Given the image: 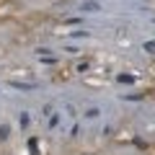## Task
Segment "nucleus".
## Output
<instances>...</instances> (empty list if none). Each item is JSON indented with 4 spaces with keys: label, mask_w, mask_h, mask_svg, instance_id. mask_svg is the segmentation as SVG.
<instances>
[{
    "label": "nucleus",
    "mask_w": 155,
    "mask_h": 155,
    "mask_svg": "<svg viewBox=\"0 0 155 155\" xmlns=\"http://www.w3.org/2000/svg\"><path fill=\"white\" fill-rule=\"evenodd\" d=\"M11 88L16 91H36L39 83H26V80H11Z\"/></svg>",
    "instance_id": "nucleus-1"
},
{
    "label": "nucleus",
    "mask_w": 155,
    "mask_h": 155,
    "mask_svg": "<svg viewBox=\"0 0 155 155\" xmlns=\"http://www.w3.org/2000/svg\"><path fill=\"white\" fill-rule=\"evenodd\" d=\"M80 11H88V13H93V11H101V5L96 3V0H85L83 5H80Z\"/></svg>",
    "instance_id": "nucleus-2"
},
{
    "label": "nucleus",
    "mask_w": 155,
    "mask_h": 155,
    "mask_svg": "<svg viewBox=\"0 0 155 155\" xmlns=\"http://www.w3.org/2000/svg\"><path fill=\"white\" fill-rule=\"evenodd\" d=\"M98 114H101V109H96V106H93V109L85 111V119H98Z\"/></svg>",
    "instance_id": "nucleus-3"
},
{
    "label": "nucleus",
    "mask_w": 155,
    "mask_h": 155,
    "mask_svg": "<svg viewBox=\"0 0 155 155\" xmlns=\"http://www.w3.org/2000/svg\"><path fill=\"white\" fill-rule=\"evenodd\" d=\"M8 134H11V129H8V124H0V140H8Z\"/></svg>",
    "instance_id": "nucleus-4"
},
{
    "label": "nucleus",
    "mask_w": 155,
    "mask_h": 155,
    "mask_svg": "<svg viewBox=\"0 0 155 155\" xmlns=\"http://www.w3.org/2000/svg\"><path fill=\"white\" fill-rule=\"evenodd\" d=\"M116 80H119V83H134L132 75H116Z\"/></svg>",
    "instance_id": "nucleus-5"
},
{
    "label": "nucleus",
    "mask_w": 155,
    "mask_h": 155,
    "mask_svg": "<svg viewBox=\"0 0 155 155\" xmlns=\"http://www.w3.org/2000/svg\"><path fill=\"white\" fill-rule=\"evenodd\" d=\"M18 122H21V127H26L28 124V114H18Z\"/></svg>",
    "instance_id": "nucleus-6"
},
{
    "label": "nucleus",
    "mask_w": 155,
    "mask_h": 155,
    "mask_svg": "<svg viewBox=\"0 0 155 155\" xmlns=\"http://www.w3.org/2000/svg\"><path fill=\"white\" fill-rule=\"evenodd\" d=\"M145 52H153L155 54V41H145Z\"/></svg>",
    "instance_id": "nucleus-7"
}]
</instances>
